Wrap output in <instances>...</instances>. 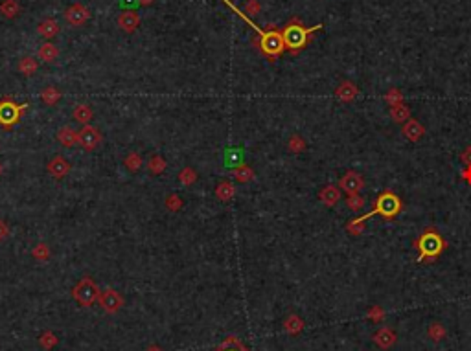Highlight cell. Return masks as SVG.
I'll use <instances>...</instances> for the list:
<instances>
[{"mask_svg": "<svg viewBox=\"0 0 471 351\" xmlns=\"http://www.w3.org/2000/svg\"><path fill=\"white\" fill-rule=\"evenodd\" d=\"M228 8H230L234 13H238L240 15V19H243L245 20L247 24H249L250 28L254 30L256 33L259 35V50L264 52V56H267V57H271V61H274L276 57H280L283 53V50H285V44H283V37H282V32H278L276 28H271L269 32H264L261 28H258L252 20L249 19V15L247 13H243L241 10H238L234 4H232L230 0H223Z\"/></svg>", "mask_w": 471, "mask_h": 351, "instance_id": "obj_1", "label": "cell"}, {"mask_svg": "<svg viewBox=\"0 0 471 351\" xmlns=\"http://www.w3.org/2000/svg\"><path fill=\"white\" fill-rule=\"evenodd\" d=\"M412 247L418 250V261L420 263H433L438 259L440 254L448 248L446 239L440 235V232L434 226H429L422 232L418 239H416Z\"/></svg>", "mask_w": 471, "mask_h": 351, "instance_id": "obj_2", "label": "cell"}, {"mask_svg": "<svg viewBox=\"0 0 471 351\" xmlns=\"http://www.w3.org/2000/svg\"><path fill=\"white\" fill-rule=\"evenodd\" d=\"M321 28H322V24H317L313 28H306L298 19H293L291 22L282 30L283 44H285V48L295 56V53H298L300 50H304V48L309 44L311 33Z\"/></svg>", "mask_w": 471, "mask_h": 351, "instance_id": "obj_3", "label": "cell"}, {"mask_svg": "<svg viewBox=\"0 0 471 351\" xmlns=\"http://www.w3.org/2000/svg\"><path fill=\"white\" fill-rule=\"evenodd\" d=\"M401 208H403V202H401L400 197L392 192V190H385L383 193H379V197H377L376 202H374V210L364 213V215L357 217V221L364 223V221H368L374 215H383L385 219H394V217L401 211Z\"/></svg>", "mask_w": 471, "mask_h": 351, "instance_id": "obj_4", "label": "cell"}, {"mask_svg": "<svg viewBox=\"0 0 471 351\" xmlns=\"http://www.w3.org/2000/svg\"><path fill=\"white\" fill-rule=\"evenodd\" d=\"M72 296H74V300L77 304L90 307V305L96 304L99 300V289L92 281V278L85 276L81 281H77V285L72 289Z\"/></svg>", "mask_w": 471, "mask_h": 351, "instance_id": "obj_5", "label": "cell"}, {"mask_svg": "<svg viewBox=\"0 0 471 351\" xmlns=\"http://www.w3.org/2000/svg\"><path fill=\"white\" fill-rule=\"evenodd\" d=\"M26 111V105H17L11 98L0 99V125L2 127H13L19 123L20 116Z\"/></svg>", "mask_w": 471, "mask_h": 351, "instance_id": "obj_6", "label": "cell"}, {"mask_svg": "<svg viewBox=\"0 0 471 351\" xmlns=\"http://www.w3.org/2000/svg\"><path fill=\"white\" fill-rule=\"evenodd\" d=\"M77 144H80L85 151L96 149V147L101 144V132H99L98 127L85 125L80 132H77Z\"/></svg>", "mask_w": 471, "mask_h": 351, "instance_id": "obj_7", "label": "cell"}, {"mask_svg": "<svg viewBox=\"0 0 471 351\" xmlns=\"http://www.w3.org/2000/svg\"><path fill=\"white\" fill-rule=\"evenodd\" d=\"M363 186H364V178H363V175L357 173V171H346L339 182V187L343 192L348 193V195L359 193L363 190Z\"/></svg>", "mask_w": 471, "mask_h": 351, "instance_id": "obj_8", "label": "cell"}, {"mask_svg": "<svg viewBox=\"0 0 471 351\" xmlns=\"http://www.w3.org/2000/svg\"><path fill=\"white\" fill-rule=\"evenodd\" d=\"M98 302L107 313H118L120 307L123 305V298L120 296V292L114 289H107V290H103V292H99Z\"/></svg>", "mask_w": 471, "mask_h": 351, "instance_id": "obj_9", "label": "cell"}, {"mask_svg": "<svg viewBox=\"0 0 471 351\" xmlns=\"http://www.w3.org/2000/svg\"><path fill=\"white\" fill-rule=\"evenodd\" d=\"M65 19L72 26H83L87 20L90 19V11L87 10V6L83 4H72L68 10L65 11Z\"/></svg>", "mask_w": 471, "mask_h": 351, "instance_id": "obj_10", "label": "cell"}, {"mask_svg": "<svg viewBox=\"0 0 471 351\" xmlns=\"http://www.w3.org/2000/svg\"><path fill=\"white\" fill-rule=\"evenodd\" d=\"M401 132H403V136H405L407 140L418 142V140H422V138H424L425 127L422 125L418 120L410 118V120H407V122L403 123V127H401Z\"/></svg>", "mask_w": 471, "mask_h": 351, "instance_id": "obj_11", "label": "cell"}, {"mask_svg": "<svg viewBox=\"0 0 471 351\" xmlns=\"http://www.w3.org/2000/svg\"><path fill=\"white\" fill-rule=\"evenodd\" d=\"M68 171H70V162L65 156L57 155L48 162V173L52 175L54 178H65Z\"/></svg>", "mask_w": 471, "mask_h": 351, "instance_id": "obj_12", "label": "cell"}, {"mask_svg": "<svg viewBox=\"0 0 471 351\" xmlns=\"http://www.w3.org/2000/svg\"><path fill=\"white\" fill-rule=\"evenodd\" d=\"M118 26H120V30H123V32L133 33L138 26H140V17H138L135 11L125 10L118 15Z\"/></svg>", "mask_w": 471, "mask_h": 351, "instance_id": "obj_13", "label": "cell"}, {"mask_svg": "<svg viewBox=\"0 0 471 351\" xmlns=\"http://www.w3.org/2000/svg\"><path fill=\"white\" fill-rule=\"evenodd\" d=\"M357 94H359L357 85L352 83V81H343V83L337 87V90H335V96H337L341 101H344V103L353 101V99L357 98Z\"/></svg>", "mask_w": 471, "mask_h": 351, "instance_id": "obj_14", "label": "cell"}, {"mask_svg": "<svg viewBox=\"0 0 471 351\" xmlns=\"http://www.w3.org/2000/svg\"><path fill=\"white\" fill-rule=\"evenodd\" d=\"M319 199H321L322 202H324L326 206L333 208L337 202L341 201V192H339V186H333V184H330V186H324L321 190V193H319Z\"/></svg>", "mask_w": 471, "mask_h": 351, "instance_id": "obj_15", "label": "cell"}, {"mask_svg": "<svg viewBox=\"0 0 471 351\" xmlns=\"http://www.w3.org/2000/svg\"><path fill=\"white\" fill-rule=\"evenodd\" d=\"M57 140L65 147H72L74 144H77V131H74L70 125H63L57 131Z\"/></svg>", "mask_w": 471, "mask_h": 351, "instance_id": "obj_16", "label": "cell"}, {"mask_svg": "<svg viewBox=\"0 0 471 351\" xmlns=\"http://www.w3.org/2000/svg\"><path fill=\"white\" fill-rule=\"evenodd\" d=\"M243 158H245V153L240 149V147H232V149L226 151L225 155V166L226 168H240V166H243L245 162H243Z\"/></svg>", "mask_w": 471, "mask_h": 351, "instance_id": "obj_17", "label": "cell"}, {"mask_svg": "<svg viewBox=\"0 0 471 351\" xmlns=\"http://www.w3.org/2000/svg\"><path fill=\"white\" fill-rule=\"evenodd\" d=\"M59 24H57V20H54V19H46V20H43V22L39 24L37 26V32H39V35H43L44 39H54L59 33Z\"/></svg>", "mask_w": 471, "mask_h": 351, "instance_id": "obj_18", "label": "cell"}, {"mask_svg": "<svg viewBox=\"0 0 471 351\" xmlns=\"http://www.w3.org/2000/svg\"><path fill=\"white\" fill-rule=\"evenodd\" d=\"M390 118L394 123H405L407 120H410V109L405 103L394 105L390 107Z\"/></svg>", "mask_w": 471, "mask_h": 351, "instance_id": "obj_19", "label": "cell"}, {"mask_svg": "<svg viewBox=\"0 0 471 351\" xmlns=\"http://www.w3.org/2000/svg\"><path fill=\"white\" fill-rule=\"evenodd\" d=\"M39 57L44 63H54L59 57V48L56 44H52V42H44L43 46L39 48Z\"/></svg>", "mask_w": 471, "mask_h": 351, "instance_id": "obj_20", "label": "cell"}, {"mask_svg": "<svg viewBox=\"0 0 471 351\" xmlns=\"http://www.w3.org/2000/svg\"><path fill=\"white\" fill-rule=\"evenodd\" d=\"M72 118H74L77 123L89 125V122L92 120V109H90L89 105H85V103L77 105V107L74 109V113H72Z\"/></svg>", "mask_w": 471, "mask_h": 351, "instance_id": "obj_21", "label": "cell"}, {"mask_svg": "<svg viewBox=\"0 0 471 351\" xmlns=\"http://www.w3.org/2000/svg\"><path fill=\"white\" fill-rule=\"evenodd\" d=\"M37 68H39V63H37L35 57L26 56L19 61V72L24 75H33L35 72H37Z\"/></svg>", "mask_w": 471, "mask_h": 351, "instance_id": "obj_22", "label": "cell"}, {"mask_svg": "<svg viewBox=\"0 0 471 351\" xmlns=\"http://www.w3.org/2000/svg\"><path fill=\"white\" fill-rule=\"evenodd\" d=\"M19 4H17V0H4L2 4H0V13L4 15V17H8V19H15L17 15H19Z\"/></svg>", "mask_w": 471, "mask_h": 351, "instance_id": "obj_23", "label": "cell"}, {"mask_svg": "<svg viewBox=\"0 0 471 351\" xmlns=\"http://www.w3.org/2000/svg\"><path fill=\"white\" fill-rule=\"evenodd\" d=\"M41 99H43L46 105H56L59 99H61V92L56 87H46V89L41 92Z\"/></svg>", "mask_w": 471, "mask_h": 351, "instance_id": "obj_24", "label": "cell"}, {"mask_svg": "<svg viewBox=\"0 0 471 351\" xmlns=\"http://www.w3.org/2000/svg\"><path fill=\"white\" fill-rule=\"evenodd\" d=\"M234 186H232L228 180H225V182H221L219 186H217V190H216V195H217V199H221V201H228V199H232L234 197Z\"/></svg>", "mask_w": 471, "mask_h": 351, "instance_id": "obj_25", "label": "cell"}, {"mask_svg": "<svg viewBox=\"0 0 471 351\" xmlns=\"http://www.w3.org/2000/svg\"><path fill=\"white\" fill-rule=\"evenodd\" d=\"M234 177L238 182H249V180H252V177H254V171H252L247 164H243V166H240V168L234 169Z\"/></svg>", "mask_w": 471, "mask_h": 351, "instance_id": "obj_26", "label": "cell"}, {"mask_svg": "<svg viewBox=\"0 0 471 351\" xmlns=\"http://www.w3.org/2000/svg\"><path fill=\"white\" fill-rule=\"evenodd\" d=\"M147 168H149L151 173L161 175L162 171L166 169V162H164V158H162V156H151L149 162H147Z\"/></svg>", "mask_w": 471, "mask_h": 351, "instance_id": "obj_27", "label": "cell"}, {"mask_svg": "<svg viewBox=\"0 0 471 351\" xmlns=\"http://www.w3.org/2000/svg\"><path fill=\"white\" fill-rule=\"evenodd\" d=\"M385 101L390 105V107L400 105V103H403V94H401L400 89H390L388 92L385 94Z\"/></svg>", "mask_w": 471, "mask_h": 351, "instance_id": "obj_28", "label": "cell"}, {"mask_svg": "<svg viewBox=\"0 0 471 351\" xmlns=\"http://www.w3.org/2000/svg\"><path fill=\"white\" fill-rule=\"evenodd\" d=\"M346 206H348V210L352 211H359L361 208L364 206V199L359 193H355V195H348V199H346Z\"/></svg>", "mask_w": 471, "mask_h": 351, "instance_id": "obj_29", "label": "cell"}, {"mask_svg": "<svg viewBox=\"0 0 471 351\" xmlns=\"http://www.w3.org/2000/svg\"><path fill=\"white\" fill-rule=\"evenodd\" d=\"M195 178H197V173H195L192 168H184L182 171L179 173V180L184 184V186H190V184H193V182H195Z\"/></svg>", "mask_w": 471, "mask_h": 351, "instance_id": "obj_30", "label": "cell"}, {"mask_svg": "<svg viewBox=\"0 0 471 351\" xmlns=\"http://www.w3.org/2000/svg\"><path fill=\"white\" fill-rule=\"evenodd\" d=\"M33 258L41 259V261H46L50 258V248H48L46 243H39L37 247L33 248Z\"/></svg>", "mask_w": 471, "mask_h": 351, "instance_id": "obj_31", "label": "cell"}, {"mask_svg": "<svg viewBox=\"0 0 471 351\" xmlns=\"http://www.w3.org/2000/svg\"><path fill=\"white\" fill-rule=\"evenodd\" d=\"M140 166H142V156L138 155V153H129V155L125 156V168H129L131 171L140 169Z\"/></svg>", "mask_w": 471, "mask_h": 351, "instance_id": "obj_32", "label": "cell"}, {"mask_svg": "<svg viewBox=\"0 0 471 351\" xmlns=\"http://www.w3.org/2000/svg\"><path fill=\"white\" fill-rule=\"evenodd\" d=\"M306 149V142L302 140V136L298 134H293L291 138H289V151H293V153H300V151Z\"/></svg>", "mask_w": 471, "mask_h": 351, "instance_id": "obj_33", "label": "cell"}, {"mask_svg": "<svg viewBox=\"0 0 471 351\" xmlns=\"http://www.w3.org/2000/svg\"><path fill=\"white\" fill-rule=\"evenodd\" d=\"M376 342L379 344V346H383V347L390 346L392 342H394V335H392L388 329H385V331L377 333V335H376Z\"/></svg>", "mask_w": 471, "mask_h": 351, "instance_id": "obj_34", "label": "cell"}, {"mask_svg": "<svg viewBox=\"0 0 471 351\" xmlns=\"http://www.w3.org/2000/svg\"><path fill=\"white\" fill-rule=\"evenodd\" d=\"M346 230H348V234H352V235H361L364 232V223H361V221H357V219H352L346 225Z\"/></svg>", "mask_w": 471, "mask_h": 351, "instance_id": "obj_35", "label": "cell"}, {"mask_svg": "<svg viewBox=\"0 0 471 351\" xmlns=\"http://www.w3.org/2000/svg\"><path fill=\"white\" fill-rule=\"evenodd\" d=\"M39 342H41V346H43V347L50 349V347L57 344V338H56V335H52V333H44L43 337L39 338Z\"/></svg>", "mask_w": 471, "mask_h": 351, "instance_id": "obj_36", "label": "cell"}, {"mask_svg": "<svg viewBox=\"0 0 471 351\" xmlns=\"http://www.w3.org/2000/svg\"><path fill=\"white\" fill-rule=\"evenodd\" d=\"M166 206H168V210L177 211V210H180V206H182V201H180L177 195H170L168 199H166Z\"/></svg>", "mask_w": 471, "mask_h": 351, "instance_id": "obj_37", "label": "cell"}, {"mask_svg": "<svg viewBox=\"0 0 471 351\" xmlns=\"http://www.w3.org/2000/svg\"><path fill=\"white\" fill-rule=\"evenodd\" d=\"M285 328H287V331H291V333H298L302 329V322L297 318V316H291V318L285 322Z\"/></svg>", "mask_w": 471, "mask_h": 351, "instance_id": "obj_38", "label": "cell"}, {"mask_svg": "<svg viewBox=\"0 0 471 351\" xmlns=\"http://www.w3.org/2000/svg\"><path fill=\"white\" fill-rule=\"evenodd\" d=\"M261 10L258 4V0H249L245 6V13L247 15H258V11Z\"/></svg>", "mask_w": 471, "mask_h": 351, "instance_id": "obj_39", "label": "cell"}, {"mask_svg": "<svg viewBox=\"0 0 471 351\" xmlns=\"http://www.w3.org/2000/svg\"><path fill=\"white\" fill-rule=\"evenodd\" d=\"M460 160H462V162H464L466 166H471V145H467L466 149L462 151Z\"/></svg>", "mask_w": 471, "mask_h": 351, "instance_id": "obj_40", "label": "cell"}, {"mask_svg": "<svg viewBox=\"0 0 471 351\" xmlns=\"http://www.w3.org/2000/svg\"><path fill=\"white\" fill-rule=\"evenodd\" d=\"M431 335H433L434 340H440V338L443 337V329L440 328V326H433V328H431Z\"/></svg>", "mask_w": 471, "mask_h": 351, "instance_id": "obj_41", "label": "cell"}, {"mask_svg": "<svg viewBox=\"0 0 471 351\" xmlns=\"http://www.w3.org/2000/svg\"><path fill=\"white\" fill-rule=\"evenodd\" d=\"M8 234H10V226L6 225V221L0 219V241H2Z\"/></svg>", "mask_w": 471, "mask_h": 351, "instance_id": "obj_42", "label": "cell"}, {"mask_svg": "<svg viewBox=\"0 0 471 351\" xmlns=\"http://www.w3.org/2000/svg\"><path fill=\"white\" fill-rule=\"evenodd\" d=\"M462 178H464L467 184H471V166H466V169L462 171Z\"/></svg>", "mask_w": 471, "mask_h": 351, "instance_id": "obj_43", "label": "cell"}, {"mask_svg": "<svg viewBox=\"0 0 471 351\" xmlns=\"http://www.w3.org/2000/svg\"><path fill=\"white\" fill-rule=\"evenodd\" d=\"M217 351H241V349H240V347H230V346H228V342H226L225 346H223L221 349H217Z\"/></svg>", "mask_w": 471, "mask_h": 351, "instance_id": "obj_44", "label": "cell"}, {"mask_svg": "<svg viewBox=\"0 0 471 351\" xmlns=\"http://www.w3.org/2000/svg\"><path fill=\"white\" fill-rule=\"evenodd\" d=\"M138 4V0H122V6H137Z\"/></svg>", "mask_w": 471, "mask_h": 351, "instance_id": "obj_45", "label": "cell"}, {"mask_svg": "<svg viewBox=\"0 0 471 351\" xmlns=\"http://www.w3.org/2000/svg\"><path fill=\"white\" fill-rule=\"evenodd\" d=\"M153 2H155V0H138V4L140 6H151Z\"/></svg>", "mask_w": 471, "mask_h": 351, "instance_id": "obj_46", "label": "cell"}, {"mask_svg": "<svg viewBox=\"0 0 471 351\" xmlns=\"http://www.w3.org/2000/svg\"><path fill=\"white\" fill-rule=\"evenodd\" d=\"M147 351H161V349H159V347H149Z\"/></svg>", "mask_w": 471, "mask_h": 351, "instance_id": "obj_47", "label": "cell"}, {"mask_svg": "<svg viewBox=\"0 0 471 351\" xmlns=\"http://www.w3.org/2000/svg\"><path fill=\"white\" fill-rule=\"evenodd\" d=\"M0 173H2V166H0Z\"/></svg>", "mask_w": 471, "mask_h": 351, "instance_id": "obj_48", "label": "cell"}]
</instances>
